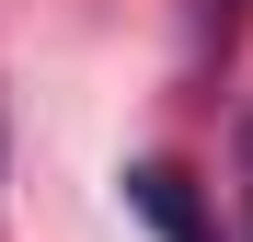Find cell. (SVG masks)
<instances>
[{
	"mask_svg": "<svg viewBox=\"0 0 253 242\" xmlns=\"http://www.w3.org/2000/svg\"><path fill=\"white\" fill-rule=\"evenodd\" d=\"M242 242H253V115H242Z\"/></svg>",
	"mask_w": 253,
	"mask_h": 242,
	"instance_id": "cell-3",
	"label": "cell"
},
{
	"mask_svg": "<svg viewBox=\"0 0 253 242\" xmlns=\"http://www.w3.org/2000/svg\"><path fill=\"white\" fill-rule=\"evenodd\" d=\"M230 35H242V0H196V58H230Z\"/></svg>",
	"mask_w": 253,
	"mask_h": 242,
	"instance_id": "cell-2",
	"label": "cell"
},
{
	"mask_svg": "<svg viewBox=\"0 0 253 242\" xmlns=\"http://www.w3.org/2000/svg\"><path fill=\"white\" fill-rule=\"evenodd\" d=\"M126 208H138L161 242H219V231H207V208H196V185L173 173V161H126Z\"/></svg>",
	"mask_w": 253,
	"mask_h": 242,
	"instance_id": "cell-1",
	"label": "cell"
}]
</instances>
